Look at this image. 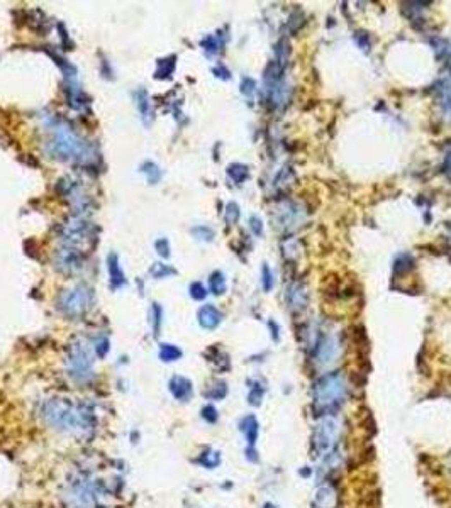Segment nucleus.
I'll return each mask as SVG.
<instances>
[{"mask_svg":"<svg viewBox=\"0 0 451 508\" xmlns=\"http://www.w3.org/2000/svg\"><path fill=\"white\" fill-rule=\"evenodd\" d=\"M41 417L49 427L63 432L90 429L92 424V411L85 406L73 405L65 398H49L44 401L41 406Z\"/></svg>","mask_w":451,"mask_h":508,"instance_id":"f257e3e1","label":"nucleus"},{"mask_svg":"<svg viewBox=\"0 0 451 508\" xmlns=\"http://www.w3.org/2000/svg\"><path fill=\"white\" fill-rule=\"evenodd\" d=\"M348 396V383L341 373H331L322 376L314 385V406L319 415H331L333 410L343 405Z\"/></svg>","mask_w":451,"mask_h":508,"instance_id":"f03ea898","label":"nucleus"},{"mask_svg":"<svg viewBox=\"0 0 451 508\" xmlns=\"http://www.w3.org/2000/svg\"><path fill=\"white\" fill-rule=\"evenodd\" d=\"M48 152L62 161H85L90 157L88 144L68 125L54 127L53 137L48 142Z\"/></svg>","mask_w":451,"mask_h":508,"instance_id":"7ed1b4c3","label":"nucleus"},{"mask_svg":"<svg viewBox=\"0 0 451 508\" xmlns=\"http://www.w3.org/2000/svg\"><path fill=\"white\" fill-rule=\"evenodd\" d=\"M92 300H94L92 288L82 283L62 292L58 298V308L65 317L78 319L90 308Z\"/></svg>","mask_w":451,"mask_h":508,"instance_id":"20e7f679","label":"nucleus"},{"mask_svg":"<svg viewBox=\"0 0 451 508\" xmlns=\"http://www.w3.org/2000/svg\"><path fill=\"white\" fill-rule=\"evenodd\" d=\"M339 434H341V422L334 415H321L317 424L314 425L312 446L317 456L329 454L334 446L338 444Z\"/></svg>","mask_w":451,"mask_h":508,"instance_id":"39448f33","label":"nucleus"},{"mask_svg":"<svg viewBox=\"0 0 451 508\" xmlns=\"http://www.w3.org/2000/svg\"><path fill=\"white\" fill-rule=\"evenodd\" d=\"M68 374L78 383H83L94 374V356L83 342L73 344L67 356Z\"/></svg>","mask_w":451,"mask_h":508,"instance_id":"423d86ee","label":"nucleus"},{"mask_svg":"<svg viewBox=\"0 0 451 508\" xmlns=\"http://www.w3.org/2000/svg\"><path fill=\"white\" fill-rule=\"evenodd\" d=\"M90 232H92V224H90L83 215H73L67 222L62 224V236L63 242L68 246H77V244L87 241Z\"/></svg>","mask_w":451,"mask_h":508,"instance_id":"0eeeda50","label":"nucleus"},{"mask_svg":"<svg viewBox=\"0 0 451 508\" xmlns=\"http://www.w3.org/2000/svg\"><path fill=\"white\" fill-rule=\"evenodd\" d=\"M54 266H56L58 271H62L65 274L77 273L83 266V254L75 246L65 244L63 247L58 249L56 258H54Z\"/></svg>","mask_w":451,"mask_h":508,"instance_id":"6e6552de","label":"nucleus"},{"mask_svg":"<svg viewBox=\"0 0 451 508\" xmlns=\"http://www.w3.org/2000/svg\"><path fill=\"white\" fill-rule=\"evenodd\" d=\"M168 390L171 396L178 401H189L194 395V386H192V381L185 376H173L168 383Z\"/></svg>","mask_w":451,"mask_h":508,"instance_id":"1a4fd4ad","label":"nucleus"},{"mask_svg":"<svg viewBox=\"0 0 451 508\" xmlns=\"http://www.w3.org/2000/svg\"><path fill=\"white\" fill-rule=\"evenodd\" d=\"M338 493L331 485L319 486L314 493V508H336Z\"/></svg>","mask_w":451,"mask_h":508,"instance_id":"9d476101","label":"nucleus"},{"mask_svg":"<svg viewBox=\"0 0 451 508\" xmlns=\"http://www.w3.org/2000/svg\"><path fill=\"white\" fill-rule=\"evenodd\" d=\"M336 354H338V344L333 337L326 335V337H322L317 342L316 361H319V363H322V364L331 363V361H334V358H336Z\"/></svg>","mask_w":451,"mask_h":508,"instance_id":"9b49d317","label":"nucleus"},{"mask_svg":"<svg viewBox=\"0 0 451 508\" xmlns=\"http://www.w3.org/2000/svg\"><path fill=\"white\" fill-rule=\"evenodd\" d=\"M197 317H199L200 327H204L207 330H212V329H216L217 325L221 324L222 313L214 307V305H204V307L199 310Z\"/></svg>","mask_w":451,"mask_h":508,"instance_id":"f8f14e48","label":"nucleus"},{"mask_svg":"<svg viewBox=\"0 0 451 508\" xmlns=\"http://www.w3.org/2000/svg\"><path fill=\"white\" fill-rule=\"evenodd\" d=\"M241 432L245 434V439L248 442V447H255L258 440V434H260V424H258L255 415H246L241 420Z\"/></svg>","mask_w":451,"mask_h":508,"instance_id":"ddd939ff","label":"nucleus"},{"mask_svg":"<svg viewBox=\"0 0 451 508\" xmlns=\"http://www.w3.org/2000/svg\"><path fill=\"white\" fill-rule=\"evenodd\" d=\"M107 271H109L110 283H112L114 288H121L126 283L124 273H123V269H121L117 254H114V252L109 254V258H107Z\"/></svg>","mask_w":451,"mask_h":508,"instance_id":"4468645a","label":"nucleus"},{"mask_svg":"<svg viewBox=\"0 0 451 508\" xmlns=\"http://www.w3.org/2000/svg\"><path fill=\"white\" fill-rule=\"evenodd\" d=\"M158 356L165 363H173V361H178L182 358V349L173 344H160Z\"/></svg>","mask_w":451,"mask_h":508,"instance_id":"2eb2a0df","label":"nucleus"},{"mask_svg":"<svg viewBox=\"0 0 451 508\" xmlns=\"http://www.w3.org/2000/svg\"><path fill=\"white\" fill-rule=\"evenodd\" d=\"M136 104H138V109L139 112L143 114V117H153V110H151V104H149V97L146 93L144 90H138L136 91Z\"/></svg>","mask_w":451,"mask_h":508,"instance_id":"dca6fc26","label":"nucleus"},{"mask_svg":"<svg viewBox=\"0 0 451 508\" xmlns=\"http://www.w3.org/2000/svg\"><path fill=\"white\" fill-rule=\"evenodd\" d=\"M68 100H70V105H72L75 110H82L85 105H88V99L85 97L83 91L78 88L73 90V86L68 88Z\"/></svg>","mask_w":451,"mask_h":508,"instance_id":"f3484780","label":"nucleus"},{"mask_svg":"<svg viewBox=\"0 0 451 508\" xmlns=\"http://www.w3.org/2000/svg\"><path fill=\"white\" fill-rule=\"evenodd\" d=\"M227 175H229V178L234 183L241 185V183L248 178V166L241 165V163H234V165H231L227 168Z\"/></svg>","mask_w":451,"mask_h":508,"instance_id":"a211bd4d","label":"nucleus"},{"mask_svg":"<svg viewBox=\"0 0 451 508\" xmlns=\"http://www.w3.org/2000/svg\"><path fill=\"white\" fill-rule=\"evenodd\" d=\"M175 63H176V58L175 56H171V58H166V59H160V63H158V70H156V78H161V80H165V78H168V76L173 73V70H175Z\"/></svg>","mask_w":451,"mask_h":508,"instance_id":"6ab92c4d","label":"nucleus"},{"mask_svg":"<svg viewBox=\"0 0 451 508\" xmlns=\"http://www.w3.org/2000/svg\"><path fill=\"white\" fill-rule=\"evenodd\" d=\"M199 462L207 469H214L216 466H219L221 462V454L217 451H205L204 454H200Z\"/></svg>","mask_w":451,"mask_h":508,"instance_id":"aec40b11","label":"nucleus"},{"mask_svg":"<svg viewBox=\"0 0 451 508\" xmlns=\"http://www.w3.org/2000/svg\"><path fill=\"white\" fill-rule=\"evenodd\" d=\"M209 284H211V292L214 295H221L226 292V278L224 274L221 271H216L211 274V279H209Z\"/></svg>","mask_w":451,"mask_h":508,"instance_id":"412c9836","label":"nucleus"},{"mask_svg":"<svg viewBox=\"0 0 451 508\" xmlns=\"http://www.w3.org/2000/svg\"><path fill=\"white\" fill-rule=\"evenodd\" d=\"M287 300H288V303H290L292 307H304V305H306V302H307V297H306V293H304L300 288L293 290V287H292L290 292L287 290Z\"/></svg>","mask_w":451,"mask_h":508,"instance_id":"4be33fe9","label":"nucleus"},{"mask_svg":"<svg viewBox=\"0 0 451 508\" xmlns=\"http://www.w3.org/2000/svg\"><path fill=\"white\" fill-rule=\"evenodd\" d=\"M205 395H207V398H211V400H222L227 395V386L226 383L219 381V383H216Z\"/></svg>","mask_w":451,"mask_h":508,"instance_id":"5701e85b","label":"nucleus"},{"mask_svg":"<svg viewBox=\"0 0 451 508\" xmlns=\"http://www.w3.org/2000/svg\"><path fill=\"white\" fill-rule=\"evenodd\" d=\"M176 271L173 268H170L168 264H163V263H156L153 268H151V274L155 278H166L170 274H175Z\"/></svg>","mask_w":451,"mask_h":508,"instance_id":"b1692460","label":"nucleus"},{"mask_svg":"<svg viewBox=\"0 0 451 508\" xmlns=\"http://www.w3.org/2000/svg\"><path fill=\"white\" fill-rule=\"evenodd\" d=\"M143 168H146V170H143V171L146 173V176H148V180H149L151 183H156V181L160 180L161 171H160V168L155 165V163H151V161L144 163Z\"/></svg>","mask_w":451,"mask_h":508,"instance_id":"393cba45","label":"nucleus"},{"mask_svg":"<svg viewBox=\"0 0 451 508\" xmlns=\"http://www.w3.org/2000/svg\"><path fill=\"white\" fill-rule=\"evenodd\" d=\"M109 340L107 337H99V339H95V342H94V353L99 356V358H104L105 354L109 353Z\"/></svg>","mask_w":451,"mask_h":508,"instance_id":"a878e982","label":"nucleus"},{"mask_svg":"<svg viewBox=\"0 0 451 508\" xmlns=\"http://www.w3.org/2000/svg\"><path fill=\"white\" fill-rule=\"evenodd\" d=\"M190 297L194 300H204L207 297V290L202 283H192L190 284Z\"/></svg>","mask_w":451,"mask_h":508,"instance_id":"bb28decb","label":"nucleus"},{"mask_svg":"<svg viewBox=\"0 0 451 508\" xmlns=\"http://www.w3.org/2000/svg\"><path fill=\"white\" fill-rule=\"evenodd\" d=\"M263 395H265V390H261L260 386H253L251 391H250V395H248V401H250L251 405H261V400H263Z\"/></svg>","mask_w":451,"mask_h":508,"instance_id":"cd10ccee","label":"nucleus"},{"mask_svg":"<svg viewBox=\"0 0 451 508\" xmlns=\"http://www.w3.org/2000/svg\"><path fill=\"white\" fill-rule=\"evenodd\" d=\"M200 414H202V419H204L205 422H209V424H216L217 419H219V415H217V410L212 405L204 406Z\"/></svg>","mask_w":451,"mask_h":508,"instance_id":"c85d7f7f","label":"nucleus"},{"mask_svg":"<svg viewBox=\"0 0 451 508\" xmlns=\"http://www.w3.org/2000/svg\"><path fill=\"white\" fill-rule=\"evenodd\" d=\"M237 218H239V207H237L236 203H229L226 210V220L229 224H234L237 222Z\"/></svg>","mask_w":451,"mask_h":508,"instance_id":"c756f323","label":"nucleus"},{"mask_svg":"<svg viewBox=\"0 0 451 508\" xmlns=\"http://www.w3.org/2000/svg\"><path fill=\"white\" fill-rule=\"evenodd\" d=\"M161 317H163V310L160 308L158 303H153V330H155V334H158V330H160Z\"/></svg>","mask_w":451,"mask_h":508,"instance_id":"7c9ffc66","label":"nucleus"},{"mask_svg":"<svg viewBox=\"0 0 451 508\" xmlns=\"http://www.w3.org/2000/svg\"><path fill=\"white\" fill-rule=\"evenodd\" d=\"M156 249H158V254L163 258H168L170 256V246H168V241L165 237H161L156 241Z\"/></svg>","mask_w":451,"mask_h":508,"instance_id":"2f4dec72","label":"nucleus"},{"mask_svg":"<svg viewBox=\"0 0 451 508\" xmlns=\"http://www.w3.org/2000/svg\"><path fill=\"white\" fill-rule=\"evenodd\" d=\"M443 107H444L446 114L451 117V85L444 86V90H443Z\"/></svg>","mask_w":451,"mask_h":508,"instance_id":"473e14b6","label":"nucleus"},{"mask_svg":"<svg viewBox=\"0 0 451 508\" xmlns=\"http://www.w3.org/2000/svg\"><path fill=\"white\" fill-rule=\"evenodd\" d=\"M263 287H265V290H272L273 287V276H272V271H270V268L266 266H263Z\"/></svg>","mask_w":451,"mask_h":508,"instance_id":"72a5a7b5","label":"nucleus"},{"mask_svg":"<svg viewBox=\"0 0 451 508\" xmlns=\"http://www.w3.org/2000/svg\"><path fill=\"white\" fill-rule=\"evenodd\" d=\"M250 227L253 229V232L256 234V236H260V234L263 232V226H261V220L258 217H251L250 218Z\"/></svg>","mask_w":451,"mask_h":508,"instance_id":"f704fd0d","label":"nucleus"},{"mask_svg":"<svg viewBox=\"0 0 451 508\" xmlns=\"http://www.w3.org/2000/svg\"><path fill=\"white\" fill-rule=\"evenodd\" d=\"M448 171H449V175H451V152H449V156H448Z\"/></svg>","mask_w":451,"mask_h":508,"instance_id":"c9c22d12","label":"nucleus"},{"mask_svg":"<svg viewBox=\"0 0 451 508\" xmlns=\"http://www.w3.org/2000/svg\"><path fill=\"white\" fill-rule=\"evenodd\" d=\"M263 508H275V506H273V505H270V503H266V505L263 506Z\"/></svg>","mask_w":451,"mask_h":508,"instance_id":"e433bc0d","label":"nucleus"}]
</instances>
